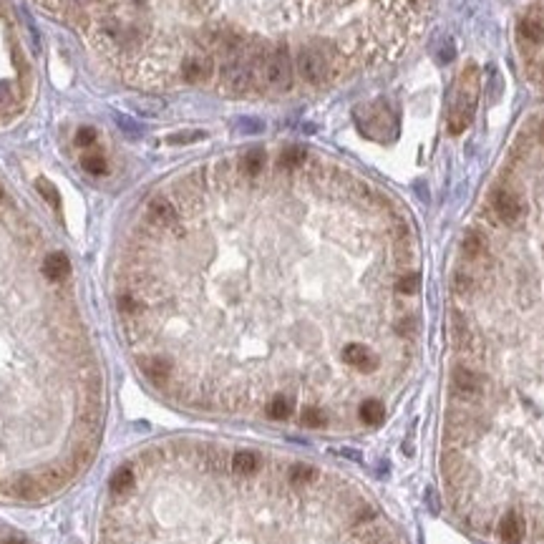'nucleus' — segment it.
Masks as SVG:
<instances>
[{
    "label": "nucleus",
    "mask_w": 544,
    "mask_h": 544,
    "mask_svg": "<svg viewBox=\"0 0 544 544\" xmlns=\"http://www.w3.org/2000/svg\"><path fill=\"white\" fill-rule=\"evenodd\" d=\"M292 86V58L288 48L262 51L254 61V91L283 94Z\"/></svg>",
    "instance_id": "nucleus-1"
},
{
    "label": "nucleus",
    "mask_w": 544,
    "mask_h": 544,
    "mask_svg": "<svg viewBox=\"0 0 544 544\" xmlns=\"http://www.w3.org/2000/svg\"><path fill=\"white\" fill-rule=\"evenodd\" d=\"M295 66L302 81L320 86V83H328L340 76V54L326 43H315V46L302 48Z\"/></svg>",
    "instance_id": "nucleus-2"
},
{
    "label": "nucleus",
    "mask_w": 544,
    "mask_h": 544,
    "mask_svg": "<svg viewBox=\"0 0 544 544\" xmlns=\"http://www.w3.org/2000/svg\"><path fill=\"white\" fill-rule=\"evenodd\" d=\"M476 94H479V78H476V68H469L462 73L459 83H456L454 101H451V113H449V126L454 134H462L469 124H471L474 111H476Z\"/></svg>",
    "instance_id": "nucleus-3"
},
{
    "label": "nucleus",
    "mask_w": 544,
    "mask_h": 544,
    "mask_svg": "<svg viewBox=\"0 0 544 544\" xmlns=\"http://www.w3.org/2000/svg\"><path fill=\"white\" fill-rule=\"evenodd\" d=\"M139 371L159 388H169L174 381V361L169 355H139Z\"/></svg>",
    "instance_id": "nucleus-4"
},
{
    "label": "nucleus",
    "mask_w": 544,
    "mask_h": 544,
    "mask_svg": "<svg viewBox=\"0 0 544 544\" xmlns=\"http://www.w3.org/2000/svg\"><path fill=\"white\" fill-rule=\"evenodd\" d=\"M179 76L187 83H202L214 76V58L209 54H190L179 63Z\"/></svg>",
    "instance_id": "nucleus-5"
},
{
    "label": "nucleus",
    "mask_w": 544,
    "mask_h": 544,
    "mask_svg": "<svg viewBox=\"0 0 544 544\" xmlns=\"http://www.w3.org/2000/svg\"><path fill=\"white\" fill-rule=\"evenodd\" d=\"M265 164H267L265 152H262V149H249L247 154L240 159V164H237V172L245 179H260L262 172H265Z\"/></svg>",
    "instance_id": "nucleus-6"
},
{
    "label": "nucleus",
    "mask_w": 544,
    "mask_h": 544,
    "mask_svg": "<svg viewBox=\"0 0 544 544\" xmlns=\"http://www.w3.org/2000/svg\"><path fill=\"white\" fill-rule=\"evenodd\" d=\"M43 275H46L51 283H63L68 275H71V262L63 252H54L48 254L43 260Z\"/></svg>",
    "instance_id": "nucleus-7"
},
{
    "label": "nucleus",
    "mask_w": 544,
    "mask_h": 544,
    "mask_svg": "<svg viewBox=\"0 0 544 544\" xmlns=\"http://www.w3.org/2000/svg\"><path fill=\"white\" fill-rule=\"evenodd\" d=\"M308 161V152L302 147H288L280 154V159H278V169L280 172H297L302 164Z\"/></svg>",
    "instance_id": "nucleus-8"
},
{
    "label": "nucleus",
    "mask_w": 544,
    "mask_h": 544,
    "mask_svg": "<svg viewBox=\"0 0 544 544\" xmlns=\"http://www.w3.org/2000/svg\"><path fill=\"white\" fill-rule=\"evenodd\" d=\"M519 36L524 38V41L539 43L544 38V20L539 18V16H534V13H529L519 23Z\"/></svg>",
    "instance_id": "nucleus-9"
},
{
    "label": "nucleus",
    "mask_w": 544,
    "mask_h": 544,
    "mask_svg": "<svg viewBox=\"0 0 544 544\" xmlns=\"http://www.w3.org/2000/svg\"><path fill=\"white\" fill-rule=\"evenodd\" d=\"M134 486H136V471L131 466H121L113 471V476H111L113 494H129Z\"/></svg>",
    "instance_id": "nucleus-10"
},
{
    "label": "nucleus",
    "mask_w": 544,
    "mask_h": 544,
    "mask_svg": "<svg viewBox=\"0 0 544 544\" xmlns=\"http://www.w3.org/2000/svg\"><path fill=\"white\" fill-rule=\"evenodd\" d=\"M81 166H83V172H89L91 177H101V174L109 172L106 156H104V154H94V152H89V154L81 156Z\"/></svg>",
    "instance_id": "nucleus-11"
},
{
    "label": "nucleus",
    "mask_w": 544,
    "mask_h": 544,
    "mask_svg": "<svg viewBox=\"0 0 544 544\" xmlns=\"http://www.w3.org/2000/svg\"><path fill=\"white\" fill-rule=\"evenodd\" d=\"M38 192H41L43 197H46L54 207H58V192H56V187L51 182H46V179H38Z\"/></svg>",
    "instance_id": "nucleus-12"
},
{
    "label": "nucleus",
    "mask_w": 544,
    "mask_h": 544,
    "mask_svg": "<svg viewBox=\"0 0 544 544\" xmlns=\"http://www.w3.org/2000/svg\"><path fill=\"white\" fill-rule=\"evenodd\" d=\"M96 129H91V126H83V129L76 131V144L78 147H91V144H96Z\"/></svg>",
    "instance_id": "nucleus-13"
},
{
    "label": "nucleus",
    "mask_w": 544,
    "mask_h": 544,
    "mask_svg": "<svg viewBox=\"0 0 544 544\" xmlns=\"http://www.w3.org/2000/svg\"><path fill=\"white\" fill-rule=\"evenodd\" d=\"M202 136H207V134H202V131H190V134H174L169 142L172 144H187V142H197V139H202Z\"/></svg>",
    "instance_id": "nucleus-14"
},
{
    "label": "nucleus",
    "mask_w": 544,
    "mask_h": 544,
    "mask_svg": "<svg viewBox=\"0 0 544 544\" xmlns=\"http://www.w3.org/2000/svg\"><path fill=\"white\" fill-rule=\"evenodd\" d=\"M240 129L242 131H252V134H257V131H262L265 126H262V121H254V118H242L240 121Z\"/></svg>",
    "instance_id": "nucleus-15"
},
{
    "label": "nucleus",
    "mask_w": 544,
    "mask_h": 544,
    "mask_svg": "<svg viewBox=\"0 0 544 544\" xmlns=\"http://www.w3.org/2000/svg\"><path fill=\"white\" fill-rule=\"evenodd\" d=\"M438 58H441V61H451V58H454V41H446L444 46H441V51H438Z\"/></svg>",
    "instance_id": "nucleus-16"
},
{
    "label": "nucleus",
    "mask_w": 544,
    "mask_h": 544,
    "mask_svg": "<svg viewBox=\"0 0 544 544\" xmlns=\"http://www.w3.org/2000/svg\"><path fill=\"white\" fill-rule=\"evenodd\" d=\"M8 101H11V83L3 81V83H0V106H3V104H8Z\"/></svg>",
    "instance_id": "nucleus-17"
},
{
    "label": "nucleus",
    "mask_w": 544,
    "mask_h": 544,
    "mask_svg": "<svg viewBox=\"0 0 544 544\" xmlns=\"http://www.w3.org/2000/svg\"><path fill=\"white\" fill-rule=\"evenodd\" d=\"M3 544H28L25 539H20V537H11V539H6Z\"/></svg>",
    "instance_id": "nucleus-18"
},
{
    "label": "nucleus",
    "mask_w": 544,
    "mask_h": 544,
    "mask_svg": "<svg viewBox=\"0 0 544 544\" xmlns=\"http://www.w3.org/2000/svg\"><path fill=\"white\" fill-rule=\"evenodd\" d=\"M539 136H542V144H544V124H542V129H539Z\"/></svg>",
    "instance_id": "nucleus-19"
},
{
    "label": "nucleus",
    "mask_w": 544,
    "mask_h": 544,
    "mask_svg": "<svg viewBox=\"0 0 544 544\" xmlns=\"http://www.w3.org/2000/svg\"><path fill=\"white\" fill-rule=\"evenodd\" d=\"M3 197H6V194H3V187H0V199H3Z\"/></svg>",
    "instance_id": "nucleus-20"
}]
</instances>
